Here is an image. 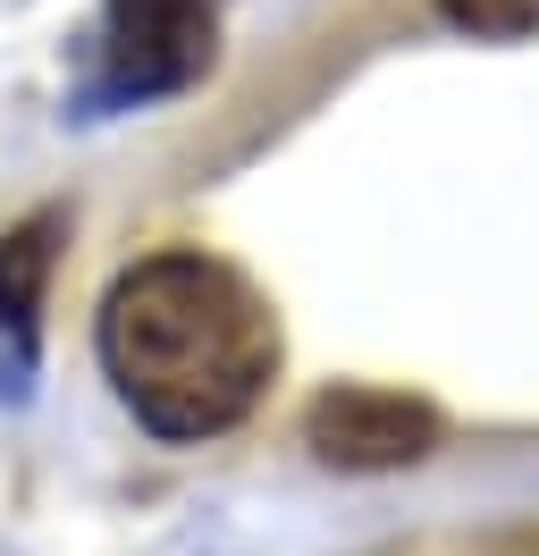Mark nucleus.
<instances>
[{"instance_id": "1", "label": "nucleus", "mask_w": 539, "mask_h": 556, "mask_svg": "<svg viewBox=\"0 0 539 556\" xmlns=\"http://www.w3.org/2000/svg\"><path fill=\"white\" fill-rule=\"evenodd\" d=\"M93 346L127 414L168 439L202 447L262 405L278 371V320L270 304L211 253H152L101 295Z\"/></svg>"}, {"instance_id": "2", "label": "nucleus", "mask_w": 539, "mask_h": 556, "mask_svg": "<svg viewBox=\"0 0 539 556\" xmlns=\"http://www.w3.org/2000/svg\"><path fill=\"white\" fill-rule=\"evenodd\" d=\"M220 0H110V68L127 93H177L211 68Z\"/></svg>"}, {"instance_id": "3", "label": "nucleus", "mask_w": 539, "mask_h": 556, "mask_svg": "<svg viewBox=\"0 0 539 556\" xmlns=\"http://www.w3.org/2000/svg\"><path fill=\"white\" fill-rule=\"evenodd\" d=\"M303 439L329 455V464H346V472H388V464L430 455L438 421H430V405H404L388 388H337V396L312 405Z\"/></svg>"}, {"instance_id": "4", "label": "nucleus", "mask_w": 539, "mask_h": 556, "mask_svg": "<svg viewBox=\"0 0 539 556\" xmlns=\"http://www.w3.org/2000/svg\"><path fill=\"white\" fill-rule=\"evenodd\" d=\"M438 17H447L455 35H489V42L539 35V0H438Z\"/></svg>"}]
</instances>
